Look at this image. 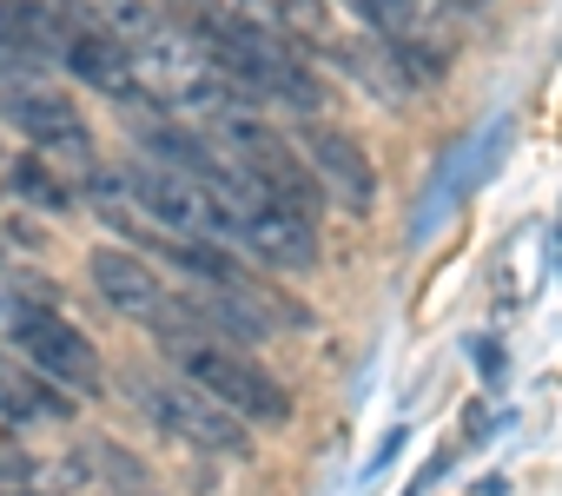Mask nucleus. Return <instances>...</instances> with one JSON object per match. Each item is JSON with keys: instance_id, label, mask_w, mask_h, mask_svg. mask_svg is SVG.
Returning <instances> with one entry per match:
<instances>
[{"instance_id": "nucleus-4", "label": "nucleus", "mask_w": 562, "mask_h": 496, "mask_svg": "<svg viewBox=\"0 0 562 496\" xmlns=\"http://www.w3.org/2000/svg\"><path fill=\"white\" fill-rule=\"evenodd\" d=\"M133 404H139V417H153L166 437H179V443H192V450H212V456H245V424L238 417H225L212 397H199L192 384H172V377H133Z\"/></svg>"}, {"instance_id": "nucleus-8", "label": "nucleus", "mask_w": 562, "mask_h": 496, "mask_svg": "<svg viewBox=\"0 0 562 496\" xmlns=\"http://www.w3.org/2000/svg\"><path fill=\"white\" fill-rule=\"evenodd\" d=\"M14 345L27 351L34 377L67 384V391H100V358H93L87 331H74L60 312H27L21 331H14Z\"/></svg>"}, {"instance_id": "nucleus-6", "label": "nucleus", "mask_w": 562, "mask_h": 496, "mask_svg": "<svg viewBox=\"0 0 562 496\" xmlns=\"http://www.w3.org/2000/svg\"><path fill=\"white\" fill-rule=\"evenodd\" d=\"M0 113H8L34 146H41V159L54 153V159H74V166H87V120H80V106L67 100V93H54L47 80H8L0 87Z\"/></svg>"}, {"instance_id": "nucleus-7", "label": "nucleus", "mask_w": 562, "mask_h": 496, "mask_svg": "<svg viewBox=\"0 0 562 496\" xmlns=\"http://www.w3.org/2000/svg\"><path fill=\"white\" fill-rule=\"evenodd\" d=\"M238 252H251L258 266L271 272H312L318 266V225L285 212V205H271V199H245L238 205Z\"/></svg>"}, {"instance_id": "nucleus-15", "label": "nucleus", "mask_w": 562, "mask_h": 496, "mask_svg": "<svg viewBox=\"0 0 562 496\" xmlns=\"http://www.w3.org/2000/svg\"><path fill=\"white\" fill-rule=\"evenodd\" d=\"M278 8V34H285L292 47H318V54H338L345 27L331 14V0H271Z\"/></svg>"}, {"instance_id": "nucleus-3", "label": "nucleus", "mask_w": 562, "mask_h": 496, "mask_svg": "<svg viewBox=\"0 0 562 496\" xmlns=\"http://www.w3.org/2000/svg\"><path fill=\"white\" fill-rule=\"evenodd\" d=\"M371 34L384 41V54L404 67L411 87H430L450 74L457 60V27L437 0H378L371 8Z\"/></svg>"}, {"instance_id": "nucleus-14", "label": "nucleus", "mask_w": 562, "mask_h": 496, "mask_svg": "<svg viewBox=\"0 0 562 496\" xmlns=\"http://www.w3.org/2000/svg\"><path fill=\"white\" fill-rule=\"evenodd\" d=\"M74 8H80V34H100L113 47H133L159 27V14L146 0H74Z\"/></svg>"}, {"instance_id": "nucleus-11", "label": "nucleus", "mask_w": 562, "mask_h": 496, "mask_svg": "<svg viewBox=\"0 0 562 496\" xmlns=\"http://www.w3.org/2000/svg\"><path fill=\"white\" fill-rule=\"evenodd\" d=\"M74 476L93 483V489H106V496H159L153 463H139V456H133L126 443H113V437H87L80 456H74Z\"/></svg>"}, {"instance_id": "nucleus-10", "label": "nucleus", "mask_w": 562, "mask_h": 496, "mask_svg": "<svg viewBox=\"0 0 562 496\" xmlns=\"http://www.w3.org/2000/svg\"><path fill=\"white\" fill-rule=\"evenodd\" d=\"M74 21L54 0H0V54L8 60H60Z\"/></svg>"}, {"instance_id": "nucleus-1", "label": "nucleus", "mask_w": 562, "mask_h": 496, "mask_svg": "<svg viewBox=\"0 0 562 496\" xmlns=\"http://www.w3.org/2000/svg\"><path fill=\"white\" fill-rule=\"evenodd\" d=\"M192 41L212 54V67L258 106V100H285L299 113H312L325 93H318V74L305 67V54L278 34V27H258L251 14L238 8H218V0H205V8H192Z\"/></svg>"}, {"instance_id": "nucleus-2", "label": "nucleus", "mask_w": 562, "mask_h": 496, "mask_svg": "<svg viewBox=\"0 0 562 496\" xmlns=\"http://www.w3.org/2000/svg\"><path fill=\"white\" fill-rule=\"evenodd\" d=\"M166 351L179 358L186 384L199 397H212L225 417H251V424H285L292 417V391L278 384L271 371H258V358H238L232 345L218 338H166Z\"/></svg>"}, {"instance_id": "nucleus-19", "label": "nucleus", "mask_w": 562, "mask_h": 496, "mask_svg": "<svg viewBox=\"0 0 562 496\" xmlns=\"http://www.w3.org/2000/svg\"><path fill=\"white\" fill-rule=\"evenodd\" d=\"M345 8H358V14H364V21H371V8H378V0H345Z\"/></svg>"}, {"instance_id": "nucleus-17", "label": "nucleus", "mask_w": 562, "mask_h": 496, "mask_svg": "<svg viewBox=\"0 0 562 496\" xmlns=\"http://www.w3.org/2000/svg\"><path fill=\"white\" fill-rule=\"evenodd\" d=\"M14 384H21V371H14L8 358H0V410H8V397H14Z\"/></svg>"}, {"instance_id": "nucleus-18", "label": "nucleus", "mask_w": 562, "mask_h": 496, "mask_svg": "<svg viewBox=\"0 0 562 496\" xmlns=\"http://www.w3.org/2000/svg\"><path fill=\"white\" fill-rule=\"evenodd\" d=\"M443 14H476V8H490V0H437Z\"/></svg>"}, {"instance_id": "nucleus-9", "label": "nucleus", "mask_w": 562, "mask_h": 496, "mask_svg": "<svg viewBox=\"0 0 562 496\" xmlns=\"http://www.w3.org/2000/svg\"><path fill=\"white\" fill-rule=\"evenodd\" d=\"M87 279H93L100 305H113L120 318H146V325H159L166 305H172V292L153 279V266H139L133 252H120V245H100V252L87 259Z\"/></svg>"}, {"instance_id": "nucleus-16", "label": "nucleus", "mask_w": 562, "mask_h": 496, "mask_svg": "<svg viewBox=\"0 0 562 496\" xmlns=\"http://www.w3.org/2000/svg\"><path fill=\"white\" fill-rule=\"evenodd\" d=\"M8 185H14L27 205H41V212H67V205H74V199H67V179H60L41 153H34V159H14V166H8Z\"/></svg>"}, {"instance_id": "nucleus-5", "label": "nucleus", "mask_w": 562, "mask_h": 496, "mask_svg": "<svg viewBox=\"0 0 562 496\" xmlns=\"http://www.w3.org/2000/svg\"><path fill=\"white\" fill-rule=\"evenodd\" d=\"M292 146H299V159H305L318 199H338L345 212H371V205H378V172H371L364 146H358L345 126L305 120V126L292 133Z\"/></svg>"}, {"instance_id": "nucleus-13", "label": "nucleus", "mask_w": 562, "mask_h": 496, "mask_svg": "<svg viewBox=\"0 0 562 496\" xmlns=\"http://www.w3.org/2000/svg\"><path fill=\"white\" fill-rule=\"evenodd\" d=\"M87 87H100V93H113V100H139L133 93V67H126V47H113V41H100V34H67V54H60Z\"/></svg>"}, {"instance_id": "nucleus-12", "label": "nucleus", "mask_w": 562, "mask_h": 496, "mask_svg": "<svg viewBox=\"0 0 562 496\" xmlns=\"http://www.w3.org/2000/svg\"><path fill=\"white\" fill-rule=\"evenodd\" d=\"M331 60H338L351 80H364V93H378L384 106H404V100H411V80H404V67L384 54V41H378V34H345Z\"/></svg>"}]
</instances>
